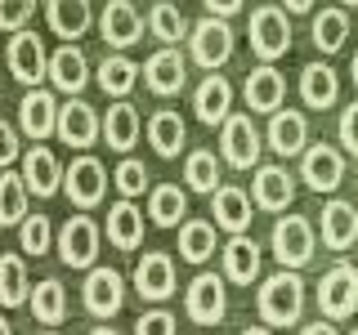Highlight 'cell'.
Returning <instances> with one entry per match:
<instances>
[{"label": "cell", "instance_id": "obj_23", "mask_svg": "<svg viewBox=\"0 0 358 335\" xmlns=\"http://www.w3.org/2000/svg\"><path fill=\"white\" fill-rule=\"evenodd\" d=\"M193 112H197L201 126H224V121L233 117V85H229V76L206 72V81L193 89Z\"/></svg>", "mask_w": 358, "mask_h": 335}, {"label": "cell", "instance_id": "obj_13", "mask_svg": "<svg viewBox=\"0 0 358 335\" xmlns=\"http://www.w3.org/2000/svg\"><path fill=\"white\" fill-rule=\"evenodd\" d=\"M300 179H305L313 193H336L345 184V148L309 143L305 156H300Z\"/></svg>", "mask_w": 358, "mask_h": 335}, {"label": "cell", "instance_id": "obj_38", "mask_svg": "<svg viewBox=\"0 0 358 335\" xmlns=\"http://www.w3.org/2000/svg\"><path fill=\"white\" fill-rule=\"evenodd\" d=\"M27 201H31L27 179L14 174V170H0V228L27 219Z\"/></svg>", "mask_w": 358, "mask_h": 335}, {"label": "cell", "instance_id": "obj_28", "mask_svg": "<svg viewBox=\"0 0 358 335\" xmlns=\"http://www.w3.org/2000/svg\"><path fill=\"white\" fill-rule=\"evenodd\" d=\"M260 277V241L238 232V237L224 241V282L233 286H251Z\"/></svg>", "mask_w": 358, "mask_h": 335}, {"label": "cell", "instance_id": "obj_47", "mask_svg": "<svg viewBox=\"0 0 358 335\" xmlns=\"http://www.w3.org/2000/svg\"><path fill=\"white\" fill-rule=\"evenodd\" d=\"M201 5H206V14H215V18H233L246 0H201Z\"/></svg>", "mask_w": 358, "mask_h": 335}, {"label": "cell", "instance_id": "obj_24", "mask_svg": "<svg viewBox=\"0 0 358 335\" xmlns=\"http://www.w3.org/2000/svg\"><path fill=\"white\" fill-rule=\"evenodd\" d=\"M50 85L67 98H76L90 85V59L81 45H63V50L50 54Z\"/></svg>", "mask_w": 358, "mask_h": 335}, {"label": "cell", "instance_id": "obj_2", "mask_svg": "<svg viewBox=\"0 0 358 335\" xmlns=\"http://www.w3.org/2000/svg\"><path fill=\"white\" fill-rule=\"evenodd\" d=\"M246 40H251L260 63H278L291 50V14L282 5H273V0L255 5L251 18H246Z\"/></svg>", "mask_w": 358, "mask_h": 335}, {"label": "cell", "instance_id": "obj_33", "mask_svg": "<svg viewBox=\"0 0 358 335\" xmlns=\"http://www.w3.org/2000/svg\"><path fill=\"white\" fill-rule=\"evenodd\" d=\"M27 308H31V318H36L41 327H59V322L67 318V286L59 282V277H45V282L31 286Z\"/></svg>", "mask_w": 358, "mask_h": 335}, {"label": "cell", "instance_id": "obj_8", "mask_svg": "<svg viewBox=\"0 0 358 335\" xmlns=\"http://www.w3.org/2000/svg\"><path fill=\"white\" fill-rule=\"evenodd\" d=\"M260 130H255L251 112H233L229 121L220 126V156L224 165H233V170H255L260 165Z\"/></svg>", "mask_w": 358, "mask_h": 335}, {"label": "cell", "instance_id": "obj_11", "mask_svg": "<svg viewBox=\"0 0 358 335\" xmlns=\"http://www.w3.org/2000/svg\"><path fill=\"white\" fill-rule=\"evenodd\" d=\"M81 299H85V313L90 318H117L121 304H126V277L108 264H94L85 268V286H81Z\"/></svg>", "mask_w": 358, "mask_h": 335}, {"label": "cell", "instance_id": "obj_37", "mask_svg": "<svg viewBox=\"0 0 358 335\" xmlns=\"http://www.w3.org/2000/svg\"><path fill=\"white\" fill-rule=\"evenodd\" d=\"M148 31L162 45H179V40H188V18H184V9L175 5V0H157V5L148 9Z\"/></svg>", "mask_w": 358, "mask_h": 335}, {"label": "cell", "instance_id": "obj_25", "mask_svg": "<svg viewBox=\"0 0 358 335\" xmlns=\"http://www.w3.org/2000/svg\"><path fill=\"white\" fill-rule=\"evenodd\" d=\"M22 179H27V188H31V197H54V193H63V165H59V156H54L45 143H36V148H27L22 152Z\"/></svg>", "mask_w": 358, "mask_h": 335}, {"label": "cell", "instance_id": "obj_18", "mask_svg": "<svg viewBox=\"0 0 358 335\" xmlns=\"http://www.w3.org/2000/svg\"><path fill=\"white\" fill-rule=\"evenodd\" d=\"M251 201H255V210L282 215L291 201H296V174L287 165H260L251 179Z\"/></svg>", "mask_w": 358, "mask_h": 335}, {"label": "cell", "instance_id": "obj_10", "mask_svg": "<svg viewBox=\"0 0 358 335\" xmlns=\"http://www.w3.org/2000/svg\"><path fill=\"white\" fill-rule=\"evenodd\" d=\"M184 313H188V322H197V327H220L224 313H229V286H224V273H197L193 282H188Z\"/></svg>", "mask_w": 358, "mask_h": 335}, {"label": "cell", "instance_id": "obj_4", "mask_svg": "<svg viewBox=\"0 0 358 335\" xmlns=\"http://www.w3.org/2000/svg\"><path fill=\"white\" fill-rule=\"evenodd\" d=\"M268 246H273L278 264L300 273V268L318 255V228H313L305 215H282V219L273 223V237H268Z\"/></svg>", "mask_w": 358, "mask_h": 335}, {"label": "cell", "instance_id": "obj_40", "mask_svg": "<svg viewBox=\"0 0 358 335\" xmlns=\"http://www.w3.org/2000/svg\"><path fill=\"white\" fill-rule=\"evenodd\" d=\"M350 40V14H345V9H318V14H313V45H318L322 54H336L341 50V45Z\"/></svg>", "mask_w": 358, "mask_h": 335}, {"label": "cell", "instance_id": "obj_39", "mask_svg": "<svg viewBox=\"0 0 358 335\" xmlns=\"http://www.w3.org/2000/svg\"><path fill=\"white\" fill-rule=\"evenodd\" d=\"M220 161L224 156H215L210 148H193L184 156V179H188V193H215L220 188Z\"/></svg>", "mask_w": 358, "mask_h": 335}, {"label": "cell", "instance_id": "obj_58", "mask_svg": "<svg viewBox=\"0 0 358 335\" xmlns=\"http://www.w3.org/2000/svg\"><path fill=\"white\" fill-rule=\"evenodd\" d=\"M354 184H358V174H354Z\"/></svg>", "mask_w": 358, "mask_h": 335}, {"label": "cell", "instance_id": "obj_42", "mask_svg": "<svg viewBox=\"0 0 358 335\" xmlns=\"http://www.w3.org/2000/svg\"><path fill=\"white\" fill-rule=\"evenodd\" d=\"M112 184H117V193L121 197H143V193H152V179H148V165L143 161H134V156H126V161L112 170Z\"/></svg>", "mask_w": 358, "mask_h": 335}, {"label": "cell", "instance_id": "obj_48", "mask_svg": "<svg viewBox=\"0 0 358 335\" xmlns=\"http://www.w3.org/2000/svg\"><path fill=\"white\" fill-rule=\"evenodd\" d=\"M300 335H341V331H336V322H309V327H300Z\"/></svg>", "mask_w": 358, "mask_h": 335}, {"label": "cell", "instance_id": "obj_14", "mask_svg": "<svg viewBox=\"0 0 358 335\" xmlns=\"http://www.w3.org/2000/svg\"><path fill=\"white\" fill-rule=\"evenodd\" d=\"M143 85L152 89L157 98H171L188 85V59L175 50V45H162L157 54L143 59Z\"/></svg>", "mask_w": 358, "mask_h": 335}, {"label": "cell", "instance_id": "obj_15", "mask_svg": "<svg viewBox=\"0 0 358 335\" xmlns=\"http://www.w3.org/2000/svg\"><path fill=\"white\" fill-rule=\"evenodd\" d=\"M59 98L50 94V89H27L22 94V103H18V130L27 134L31 143H45L50 134H59Z\"/></svg>", "mask_w": 358, "mask_h": 335}, {"label": "cell", "instance_id": "obj_19", "mask_svg": "<svg viewBox=\"0 0 358 335\" xmlns=\"http://www.w3.org/2000/svg\"><path fill=\"white\" fill-rule=\"evenodd\" d=\"M210 215H215V228H224L229 237H238V232L251 228V219H255V201L246 188L238 184H220L215 193H210Z\"/></svg>", "mask_w": 358, "mask_h": 335}, {"label": "cell", "instance_id": "obj_21", "mask_svg": "<svg viewBox=\"0 0 358 335\" xmlns=\"http://www.w3.org/2000/svg\"><path fill=\"white\" fill-rule=\"evenodd\" d=\"M264 148H273L278 156H305V148H309V121H305V112L278 107L273 117H268Z\"/></svg>", "mask_w": 358, "mask_h": 335}, {"label": "cell", "instance_id": "obj_7", "mask_svg": "<svg viewBox=\"0 0 358 335\" xmlns=\"http://www.w3.org/2000/svg\"><path fill=\"white\" fill-rule=\"evenodd\" d=\"M99 241H103V228L81 210V215H67V223L59 228V237H54V251H59V260L67 268H94Z\"/></svg>", "mask_w": 358, "mask_h": 335}, {"label": "cell", "instance_id": "obj_49", "mask_svg": "<svg viewBox=\"0 0 358 335\" xmlns=\"http://www.w3.org/2000/svg\"><path fill=\"white\" fill-rule=\"evenodd\" d=\"M278 5H282L287 14H309V9H313V0H278Z\"/></svg>", "mask_w": 358, "mask_h": 335}, {"label": "cell", "instance_id": "obj_50", "mask_svg": "<svg viewBox=\"0 0 358 335\" xmlns=\"http://www.w3.org/2000/svg\"><path fill=\"white\" fill-rule=\"evenodd\" d=\"M242 335H273V327H246Z\"/></svg>", "mask_w": 358, "mask_h": 335}, {"label": "cell", "instance_id": "obj_45", "mask_svg": "<svg viewBox=\"0 0 358 335\" xmlns=\"http://www.w3.org/2000/svg\"><path fill=\"white\" fill-rule=\"evenodd\" d=\"M336 143L350 156H358V103H350L341 112V126H336Z\"/></svg>", "mask_w": 358, "mask_h": 335}, {"label": "cell", "instance_id": "obj_27", "mask_svg": "<svg viewBox=\"0 0 358 335\" xmlns=\"http://www.w3.org/2000/svg\"><path fill=\"white\" fill-rule=\"evenodd\" d=\"M341 98V76L331 63H305L300 67V103L313 112H327Z\"/></svg>", "mask_w": 358, "mask_h": 335}, {"label": "cell", "instance_id": "obj_43", "mask_svg": "<svg viewBox=\"0 0 358 335\" xmlns=\"http://www.w3.org/2000/svg\"><path fill=\"white\" fill-rule=\"evenodd\" d=\"M36 5L41 0H0V31H22L31 18H36Z\"/></svg>", "mask_w": 358, "mask_h": 335}, {"label": "cell", "instance_id": "obj_20", "mask_svg": "<svg viewBox=\"0 0 358 335\" xmlns=\"http://www.w3.org/2000/svg\"><path fill=\"white\" fill-rule=\"evenodd\" d=\"M318 237L327 251H350V246H358V206L354 201L331 197L318 210Z\"/></svg>", "mask_w": 358, "mask_h": 335}, {"label": "cell", "instance_id": "obj_3", "mask_svg": "<svg viewBox=\"0 0 358 335\" xmlns=\"http://www.w3.org/2000/svg\"><path fill=\"white\" fill-rule=\"evenodd\" d=\"M318 308L327 322H345L358 313V264L341 260L318 277Z\"/></svg>", "mask_w": 358, "mask_h": 335}, {"label": "cell", "instance_id": "obj_22", "mask_svg": "<svg viewBox=\"0 0 358 335\" xmlns=\"http://www.w3.org/2000/svg\"><path fill=\"white\" fill-rule=\"evenodd\" d=\"M242 98H246V107H251V112H260V117H273V112L287 103V76L278 72L273 63H260L255 72H246Z\"/></svg>", "mask_w": 358, "mask_h": 335}, {"label": "cell", "instance_id": "obj_44", "mask_svg": "<svg viewBox=\"0 0 358 335\" xmlns=\"http://www.w3.org/2000/svg\"><path fill=\"white\" fill-rule=\"evenodd\" d=\"M175 331H179V322H175V313H166V308H148L134 322V335H175Z\"/></svg>", "mask_w": 358, "mask_h": 335}, {"label": "cell", "instance_id": "obj_46", "mask_svg": "<svg viewBox=\"0 0 358 335\" xmlns=\"http://www.w3.org/2000/svg\"><path fill=\"white\" fill-rule=\"evenodd\" d=\"M22 156V143H18V130L9 126V121H0V170L5 165H14Z\"/></svg>", "mask_w": 358, "mask_h": 335}, {"label": "cell", "instance_id": "obj_29", "mask_svg": "<svg viewBox=\"0 0 358 335\" xmlns=\"http://www.w3.org/2000/svg\"><path fill=\"white\" fill-rule=\"evenodd\" d=\"M143 134V121H139V107L130 98H117L108 112H103V143L112 152H130Z\"/></svg>", "mask_w": 358, "mask_h": 335}, {"label": "cell", "instance_id": "obj_5", "mask_svg": "<svg viewBox=\"0 0 358 335\" xmlns=\"http://www.w3.org/2000/svg\"><path fill=\"white\" fill-rule=\"evenodd\" d=\"M233 45L238 40H233L229 18L206 14L201 22H193V31H188V59L197 67H206V72H220V67L233 59Z\"/></svg>", "mask_w": 358, "mask_h": 335}, {"label": "cell", "instance_id": "obj_56", "mask_svg": "<svg viewBox=\"0 0 358 335\" xmlns=\"http://www.w3.org/2000/svg\"><path fill=\"white\" fill-rule=\"evenodd\" d=\"M0 89H5V76H0Z\"/></svg>", "mask_w": 358, "mask_h": 335}, {"label": "cell", "instance_id": "obj_35", "mask_svg": "<svg viewBox=\"0 0 358 335\" xmlns=\"http://www.w3.org/2000/svg\"><path fill=\"white\" fill-rule=\"evenodd\" d=\"M188 215V193L179 184H157L148 193V219L157 228H179Z\"/></svg>", "mask_w": 358, "mask_h": 335}, {"label": "cell", "instance_id": "obj_30", "mask_svg": "<svg viewBox=\"0 0 358 335\" xmlns=\"http://www.w3.org/2000/svg\"><path fill=\"white\" fill-rule=\"evenodd\" d=\"M148 143H152V152L157 156H179L184 152V143H188V126H184V117H179L175 107H157L152 117H148Z\"/></svg>", "mask_w": 358, "mask_h": 335}, {"label": "cell", "instance_id": "obj_55", "mask_svg": "<svg viewBox=\"0 0 358 335\" xmlns=\"http://www.w3.org/2000/svg\"><path fill=\"white\" fill-rule=\"evenodd\" d=\"M345 5H354V9H358V0H345Z\"/></svg>", "mask_w": 358, "mask_h": 335}, {"label": "cell", "instance_id": "obj_54", "mask_svg": "<svg viewBox=\"0 0 358 335\" xmlns=\"http://www.w3.org/2000/svg\"><path fill=\"white\" fill-rule=\"evenodd\" d=\"M41 335H59V331H54V327H45V331H41Z\"/></svg>", "mask_w": 358, "mask_h": 335}, {"label": "cell", "instance_id": "obj_16", "mask_svg": "<svg viewBox=\"0 0 358 335\" xmlns=\"http://www.w3.org/2000/svg\"><path fill=\"white\" fill-rule=\"evenodd\" d=\"M179 286L175 277V260L166 251H143L139 264H134V290H139L143 299H152V304H162V299H171Z\"/></svg>", "mask_w": 358, "mask_h": 335}, {"label": "cell", "instance_id": "obj_34", "mask_svg": "<svg viewBox=\"0 0 358 335\" xmlns=\"http://www.w3.org/2000/svg\"><path fill=\"white\" fill-rule=\"evenodd\" d=\"M139 76H143V67L134 63V59H126L121 50H112L103 63H99V89L103 94H112V98H126L134 85H139Z\"/></svg>", "mask_w": 358, "mask_h": 335}, {"label": "cell", "instance_id": "obj_51", "mask_svg": "<svg viewBox=\"0 0 358 335\" xmlns=\"http://www.w3.org/2000/svg\"><path fill=\"white\" fill-rule=\"evenodd\" d=\"M0 335H14V327H9V318L0 313Z\"/></svg>", "mask_w": 358, "mask_h": 335}, {"label": "cell", "instance_id": "obj_12", "mask_svg": "<svg viewBox=\"0 0 358 335\" xmlns=\"http://www.w3.org/2000/svg\"><path fill=\"white\" fill-rule=\"evenodd\" d=\"M99 139H103V117H99L85 98H67L59 107V143L85 152V148H94Z\"/></svg>", "mask_w": 358, "mask_h": 335}, {"label": "cell", "instance_id": "obj_53", "mask_svg": "<svg viewBox=\"0 0 358 335\" xmlns=\"http://www.w3.org/2000/svg\"><path fill=\"white\" fill-rule=\"evenodd\" d=\"M350 76H354V85H358V50H354V67H350Z\"/></svg>", "mask_w": 358, "mask_h": 335}, {"label": "cell", "instance_id": "obj_52", "mask_svg": "<svg viewBox=\"0 0 358 335\" xmlns=\"http://www.w3.org/2000/svg\"><path fill=\"white\" fill-rule=\"evenodd\" d=\"M90 335H117V331H112V327H94V331H90Z\"/></svg>", "mask_w": 358, "mask_h": 335}, {"label": "cell", "instance_id": "obj_26", "mask_svg": "<svg viewBox=\"0 0 358 335\" xmlns=\"http://www.w3.org/2000/svg\"><path fill=\"white\" fill-rule=\"evenodd\" d=\"M45 18H50L54 36L76 45L90 27H94V5H90V0H45Z\"/></svg>", "mask_w": 358, "mask_h": 335}, {"label": "cell", "instance_id": "obj_57", "mask_svg": "<svg viewBox=\"0 0 358 335\" xmlns=\"http://www.w3.org/2000/svg\"><path fill=\"white\" fill-rule=\"evenodd\" d=\"M350 335H358V327H354V331H350Z\"/></svg>", "mask_w": 358, "mask_h": 335}, {"label": "cell", "instance_id": "obj_32", "mask_svg": "<svg viewBox=\"0 0 358 335\" xmlns=\"http://www.w3.org/2000/svg\"><path fill=\"white\" fill-rule=\"evenodd\" d=\"M215 251H220V228H215V219H184V223H179V260L206 264Z\"/></svg>", "mask_w": 358, "mask_h": 335}, {"label": "cell", "instance_id": "obj_31", "mask_svg": "<svg viewBox=\"0 0 358 335\" xmlns=\"http://www.w3.org/2000/svg\"><path fill=\"white\" fill-rule=\"evenodd\" d=\"M108 241L117 251H139L143 246V210L134 206L130 197H121L117 206L108 210Z\"/></svg>", "mask_w": 358, "mask_h": 335}, {"label": "cell", "instance_id": "obj_17", "mask_svg": "<svg viewBox=\"0 0 358 335\" xmlns=\"http://www.w3.org/2000/svg\"><path fill=\"white\" fill-rule=\"evenodd\" d=\"M99 36L121 54L143 40V14L134 9V0H108L103 14H99Z\"/></svg>", "mask_w": 358, "mask_h": 335}, {"label": "cell", "instance_id": "obj_6", "mask_svg": "<svg viewBox=\"0 0 358 335\" xmlns=\"http://www.w3.org/2000/svg\"><path fill=\"white\" fill-rule=\"evenodd\" d=\"M108 184H112V174L103 170V161L90 156V152L72 156V165L63 170V193L76 210H94L99 201L108 197Z\"/></svg>", "mask_w": 358, "mask_h": 335}, {"label": "cell", "instance_id": "obj_1", "mask_svg": "<svg viewBox=\"0 0 358 335\" xmlns=\"http://www.w3.org/2000/svg\"><path fill=\"white\" fill-rule=\"evenodd\" d=\"M255 308H260L264 327H296L300 313H305V282H300L296 268H278L273 277H264Z\"/></svg>", "mask_w": 358, "mask_h": 335}, {"label": "cell", "instance_id": "obj_9", "mask_svg": "<svg viewBox=\"0 0 358 335\" xmlns=\"http://www.w3.org/2000/svg\"><path fill=\"white\" fill-rule=\"evenodd\" d=\"M5 63H9V76H14L18 85L36 89L45 76H50V54H45V40L36 36V31H14L5 45Z\"/></svg>", "mask_w": 358, "mask_h": 335}, {"label": "cell", "instance_id": "obj_36", "mask_svg": "<svg viewBox=\"0 0 358 335\" xmlns=\"http://www.w3.org/2000/svg\"><path fill=\"white\" fill-rule=\"evenodd\" d=\"M31 299V277L22 255H0V308H18Z\"/></svg>", "mask_w": 358, "mask_h": 335}, {"label": "cell", "instance_id": "obj_41", "mask_svg": "<svg viewBox=\"0 0 358 335\" xmlns=\"http://www.w3.org/2000/svg\"><path fill=\"white\" fill-rule=\"evenodd\" d=\"M54 237L59 232L50 228V219L45 215H27L18 223V251L22 255H45V251H54Z\"/></svg>", "mask_w": 358, "mask_h": 335}]
</instances>
